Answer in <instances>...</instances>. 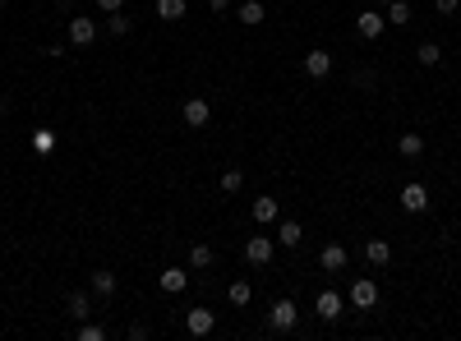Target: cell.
I'll return each instance as SVG.
<instances>
[{
	"mask_svg": "<svg viewBox=\"0 0 461 341\" xmlns=\"http://www.w3.org/2000/svg\"><path fill=\"white\" fill-rule=\"evenodd\" d=\"M296 323H300V305L296 300H277V305L268 309V327L272 332H291Z\"/></svg>",
	"mask_w": 461,
	"mask_h": 341,
	"instance_id": "cell-1",
	"label": "cell"
},
{
	"mask_svg": "<svg viewBox=\"0 0 461 341\" xmlns=\"http://www.w3.org/2000/svg\"><path fill=\"white\" fill-rule=\"evenodd\" d=\"M383 28H388V14H383V9H369V14L356 19V33L365 37V42H378V37H383Z\"/></svg>",
	"mask_w": 461,
	"mask_h": 341,
	"instance_id": "cell-3",
	"label": "cell"
},
{
	"mask_svg": "<svg viewBox=\"0 0 461 341\" xmlns=\"http://www.w3.org/2000/svg\"><path fill=\"white\" fill-rule=\"evenodd\" d=\"M56 143H61V139H56V130H37L33 134V152H42V157H51Z\"/></svg>",
	"mask_w": 461,
	"mask_h": 341,
	"instance_id": "cell-21",
	"label": "cell"
},
{
	"mask_svg": "<svg viewBox=\"0 0 461 341\" xmlns=\"http://www.w3.org/2000/svg\"><path fill=\"white\" fill-rule=\"evenodd\" d=\"M185 327H190V337H208L212 327H217V314H212V309H190V314H185Z\"/></svg>",
	"mask_w": 461,
	"mask_h": 341,
	"instance_id": "cell-7",
	"label": "cell"
},
{
	"mask_svg": "<svg viewBox=\"0 0 461 341\" xmlns=\"http://www.w3.org/2000/svg\"><path fill=\"white\" fill-rule=\"evenodd\" d=\"M383 14H388V23L406 28V23H410V14H415V9H410L406 0H388V5H383Z\"/></svg>",
	"mask_w": 461,
	"mask_h": 341,
	"instance_id": "cell-18",
	"label": "cell"
},
{
	"mask_svg": "<svg viewBox=\"0 0 461 341\" xmlns=\"http://www.w3.org/2000/svg\"><path fill=\"white\" fill-rule=\"evenodd\" d=\"M88 314H93V300H88L83 290H74V295H70V318H78V323H83Z\"/></svg>",
	"mask_w": 461,
	"mask_h": 341,
	"instance_id": "cell-23",
	"label": "cell"
},
{
	"mask_svg": "<svg viewBox=\"0 0 461 341\" xmlns=\"http://www.w3.org/2000/svg\"><path fill=\"white\" fill-rule=\"evenodd\" d=\"M346 245H337V240H332V245H323V254H318V263H323V272H341L346 268Z\"/></svg>",
	"mask_w": 461,
	"mask_h": 341,
	"instance_id": "cell-11",
	"label": "cell"
},
{
	"mask_svg": "<svg viewBox=\"0 0 461 341\" xmlns=\"http://www.w3.org/2000/svg\"><path fill=\"white\" fill-rule=\"evenodd\" d=\"M240 184H244V171H222V189H227V194H240Z\"/></svg>",
	"mask_w": 461,
	"mask_h": 341,
	"instance_id": "cell-27",
	"label": "cell"
},
{
	"mask_svg": "<svg viewBox=\"0 0 461 341\" xmlns=\"http://www.w3.org/2000/svg\"><path fill=\"white\" fill-rule=\"evenodd\" d=\"M235 19H240L244 28H259L263 19H268V9H263V0H244V5L235 9Z\"/></svg>",
	"mask_w": 461,
	"mask_h": 341,
	"instance_id": "cell-13",
	"label": "cell"
},
{
	"mask_svg": "<svg viewBox=\"0 0 461 341\" xmlns=\"http://www.w3.org/2000/svg\"><path fill=\"white\" fill-rule=\"evenodd\" d=\"M185 14H190V0H157V19H166V23H175Z\"/></svg>",
	"mask_w": 461,
	"mask_h": 341,
	"instance_id": "cell-16",
	"label": "cell"
},
{
	"mask_svg": "<svg viewBox=\"0 0 461 341\" xmlns=\"http://www.w3.org/2000/svg\"><path fill=\"white\" fill-rule=\"evenodd\" d=\"M5 111H9V102H5V97H0V115H5Z\"/></svg>",
	"mask_w": 461,
	"mask_h": 341,
	"instance_id": "cell-32",
	"label": "cell"
},
{
	"mask_svg": "<svg viewBox=\"0 0 461 341\" xmlns=\"http://www.w3.org/2000/svg\"><path fill=\"white\" fill-rule=\"evenodd\" d=\"M300 240H305V226H300V221H281L277 226V245L281 249H300Z\"/></svg>",
	"mask_w": 461,
	"mask_h": 341,
	"instance_id": "cell-15",
	"label": "cell"
},
{
	"mask_svg": "<svg viewBox=\"0 0 461 341\" xmlns=\"http://www.w3.org/2000/svg\"><path fill=\"white\" fill-rule=\"evenodd\" d=\"M0 5H5V0H0Z\"/></svg>",
	"mask_w": 461,
	"mask_h": 341,
	"instance_id": "cell-34",
	"label": "cell"
},
{
	"mask_svg": "<svg viewBox=\"0 0 461 341\" xmlns=\"http://www.w3.org/2000/svg\"><path fill=\"white\" fill-rule=\"evenodd\" d=\"M374 5H388V0H374Z\"/></svg>",
	"mask_w": 461,
	"mask_h": 341,
	"instance_id": "cell-33",
	"label": "cell"
},
{
	"mask_svg": "<svg viewBox=\"0 0 461 341\" xmlns=\"http://www.w3.org/2000/svg\"><path fill=\"white\" fill-rule=\"evenodd\" d=\"M227 5H231V0H208V9H212V14H227Z\"/></svg>",
	"mask_w": 461,
	"mask_h": 341,
	"instance_id": "cell-31",
	"label": "cell"
},
{
	"mask_svg": "<svg viewBox=\"0 0 461 341\" xmlns=\"http://www.w3.org/2000/svg\"><path fill=\"white\" fill-rule=\"evenodd\" d=\"M397 152H401V157H420V152H425V139H420V134H401Z\"/></svg>",
	"mask_w": 461,
	"mask_h": 341,
	"instance_id": "cell-22",
	"label": "cell"
},
{
	"mask_svg": "<svg viewBox=\"0 0 461 341\" xmlns=\"http://www.w3.org/2000/svg\"><path fill=\"white\" fill-rule=\"evenodd\" d=\"M305 74L309 79H328L332 74V56L328 51H305Z\"/></svg>",
	"mask_w": 461,
	"mask_h": 341,
	"instance_id": "cell-12",
	"label": "cell"
},
{
	"mask_svg": "<svg viewBox=\"0 0 461 341\" xmlns=\"http://www.w3.org/2000/svg\"><path fill=\"white\" fill-rule=\"evenodd\" d=\"M277 217H281V203H277V199H268V194H263V199H254V221L272 226Z\"/></svg>",
	"mask_w": 461,
	"mask_h": 341,
	"instance_id": "cell-14",
	"label": "cell"
},
{
	"mask_svg": "<svg viewBox=\"0 0 461 341\" xmlns=\"http://www.w3.org/2000/svg\"><path fill=\"white\" fill-rule=\"evenodd\" d=\"M244 258H249L254 268H268V263L277 258V240L272 236H249L244 240Z\"/></svg>",
	"mask_w": 461,
	"mask_h": 341,
	"instance_id": "cell-2",
	"label": "cell"
},
{
	"mask_svg": "<svg viewBox=\"0 0 461 341\" xmlns=\"http://www.w3.org/2000/svg\"><path fill=\"white\" fill-rule=\"evenodd\" d=\"M434 5H438V14H457L461 0H434Z\"/></svg>",
	"mask_w": 461,
	"mask_h": 341,
	"instance_id": "cell-29",
	"label": "cell"
},
{
	"mask_svg": "<svg viewBox=\"0 0 461 341\" xmlns=\"http://www.w3.org/2000/svg\"><path fill=\"white\" fill-rule=\"evenodd\" d=\"M78 341H106V332H102L97 323H88V318H83V323H78Z\"/></svg>",
	"mask_w": 461,
	"mask_h": 341,
	"instance_id": "cell-28",
	"label": "cell"
},
{
	"mask_svg": "<svg viewBox=\"0 0 461 341\" xmlns=\"http://www.w3.org/2000/svg\"><path fill=\"white\" fill-rule=\"evenodd\" d=\"M249 295H254V286H249V281H231V305H235V309H244V305H249Z\"/></svg>",
	"mask_w": 461,
	"mask_h": 341,
	"instance_id": "cell-26",
	"label": "cell"
},
{
	"mask_svg": "<svg viewBox=\"0 0 461 341\" xmlns=\"http://www.w3.org/2000/svg\"><path fill=\"white\" fill-rule=\"evenodd\" d=\"M415 56H420V65H438V61H443V46H438V42H420Z\"/></svg>",
	"mask_w": 461,
	"mask_h": 341,
	"instance_id": "cell-25",
	"label": "cell"
},
{
	"mask_svg": "<svg viewBox=\"0 0 461 341\" xmlns=\"http://www.w3.org/2000/svg\"><path fill=\"white\" fill-rule=\"evenodd\" d=\"M157 286H162L166 295H180V290L190 286V272H185V268H162V272H157Z\"/></svg>",
	"mask_w": 461,
	"mask_h": 341,
	"instance_id": "cell-8",
	"label": "cell"
},
{
	"mask_svg": "<svg viewBox=\"0 0 461 341\" xmlns=\"http://www.w3.org/2000/svg\"><path fill=\"white\" fill-rule=\"evenodd\" d=\"M93 290H97V295H102V300H111V295H115V272L97 268V272H93Z\"/></svg>",
	"mask_w": 461,
	"mask_h": 341,
	"instance_id": "cell-19",
	"label": "cell"
},
{
	"mask_svg": "<svg viewBox=\"0 0 461 341\" xmlns=\"http://www.w3.org/2000/svg\"><path fill=\"white\" fill-rule=\"evenodd\" d=\"M97 9H102V14H115V9H125V0H97Z\"/></svg>",
	"mask_w": 461,
	"mask_h": 341,
	"instance_id": "cell-30",
	"label": "cell"
},
{
	"mask_svg": "<svg viewBox=\"0 0 461 341\" xmlns=\"http://www.w3.org/2000/svg\"><path fill=\"white\" fill-rule=\"evenodd\" d=\"M341 309H346V305H341V295H337V290H323V295L314 300V314H318L323 323H332V318H341Z\"/></svg>",
	"mask_w": 461,
	"mask_h": 341,
	"instance_id": "cell-9",
	"label": "cell"
},
{
	"mask_svg": "<svg viewBox=\"0 0 461 341\" xmlns=\"http://www.w3.org/2000/svg\"><path fill=\"white\" fill-rule=\"evenodd\" d=\"M351 305H356V309H374V305H378V281H374V277L351 281Z\"/></svg>",
	"mask_w": 461,
	"mask_h": 341,
	"instance_id": "cell-4",
	"label": "cell"
},
{
	"mask_svg": "<svg viewBox=\"0 0 461 341\" xmlns=\"http://www.w3.org/2000/svg\"><path fill=\"white\" fill-rule=\"evenodd\" d=\"M70 42H74V46H93V42H97V23H93L88 14H74V19H70Z\"/></svg>",
	"mask_w": 461,
	"mask_h": 341,
	"instance_id": "cell-5",
	"label": "cell"
},
{
	"mask_svg": "<svg viewBox=\"0 0 461 341\" xmlns=\"http://www.w3.org/2000/svg\"><path fill=\"white\" fill-rule=\"evenodd\" d=\"M212 258H217V254H212V245H190V268H194V272L212 268Z\"/></svg>",
	"mask_w": 461,
	"mask_h": 341,
	"instance_id": "cell-20",
	"label": "cell"
},
{
	"mask_svg": "<svg viewBox=\"0 0 461 341\" xmlns=\"http://www.w3.org/2000/svg\"><path fill=\"white\" fill-rule=\"evenodd\" d=\"M130 14H120V9H115V14H106V33H111V37H125V33H130Z\"/></svg>",
	"mask_w": 461,
	"mask_h": 341,
	"instance_id": "cell-24",
	"label": "cell"
},
{
	"mask_svg": "<svg viewBox=\"0 0 461 341\" xmlns=\"http://www.w3.org/2000/svg\"><path fill=\"white\" fill-rule=\"evenodd\" d=\"M185 125H194V130H203V125H208L212 120V106L208 102H203V97H190V102H185Z\"/></svg>",
	"mask_w": 461,
	"mask_h": 341,
	"instance_id": "cell-10",
	"label": "cell"
},
{
	"mask_svg": "<svg viewBox=\"0 0 461 341\" xmlns=\"http://www.w3.org/2000/svg\"><path fill=\"white\" fill-rule=\"evenodd\" d=\"M401 208H406V212H425V208H429V189H425L420 180L401 184Z\"/></svg>",
	"mask_w": 461,
	"mask_h": 341,
	"instance_id": "cell-6",
	"label": "cell"
},
{
	"mask_svg": "<svg viewBox=\"0 0 461 341\" xmlns=\"http://www.w3.org/2000/svg\"><path fill=\"white\" fill-rule=\"evenodd\" d=\"M365 258L374 263V268H388V263H392V245H388V240H369V245H365Z\"/></svg>",
	"mask_w": 461,
	"mask_h": 341,
	"instance_id": "cell-17",
	"label": "cell"
}]
</instances>
